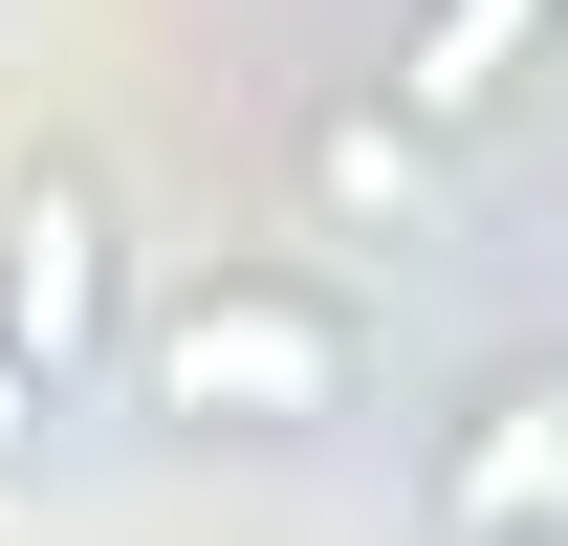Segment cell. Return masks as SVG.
Instances as JSON below:
<instances>
[{"label":"cell","instance_id":"cell-5","mask_svg":"<svg viewBox=\"0 0 568 546\" xmlns=\"http://www.w3.org/2000/svg\"><path fill=\"white\" fill-rule=\"evenodd\" d=\"M437 153H459V132H416L394 88L306 110V198H328V241H416V219H437Z\"/></svg>","mask_w":568,"mask_h":546},{"label":"cell","instance_id":"cell-3","mask_svg":"<svg viewBox=\"0 0 568 546\" xmlns=\"http://www.w3.org/2000/svg\"><path fill=\"white\" fill-rule=\"evenodd\" d=\"M416 525L437 546H568V372H503L481 415H437Z\"/></svg>","mask_w":568,"mask_h":546},{"label":"cell","instance_id":"cell-2","mask_svg":"<svg viewBox=\"0 0 568 546\" xmlns=\"http://www.w3.org/2000/svg\"><path fill=\"white\" fill-rule=\"evenodd\" d=\"M132 198H110V153H0V350L44 372V394H88V372H132Z\"/></svg>","mask_w":568,"mask_h":546},{"label":"cell","instance_id":"cell-6","mask_svg":"<svg viewBox=\"0 0 568 546\" xmlns=\"http://www.w3.org/2000/svg\"><path fill=\"white\" fill-rule=\"evenodd\" d=\"M44 415H67V394H44V372H22V350H0V481L44 459Z\"/></svg>","mask_w":568,"mask_h":546},{"label":"cell","instance_id":"cell-4","mask_svg":"<svg viewBox=\"0 0 568 546\" xmlns=\"http://www.w3.org/2000/svg\"><path fill=\"white\" fill-rule=\"evenodd\" d=\"M547 22H568V0H416V22H394V67H372V88H394L416 132H481L503 88L547 67Z\"/></svg>","mask_w":568,"mask_h":546},{"label":"cell","instance_id":"cell-1","mask_svg":"<svg viewBox=\"0 0 568 546\" xmlns=\"http://www.w3.org/2000/svg\"><path fill=\"white\" fill-rule=\"evenodd\" d=\"M132 415L153 437H328L372 415V306L328 263H219V284H153L132 306Z\"/></svg>","mask_w":568,"mask_h":546}]
</instances>
